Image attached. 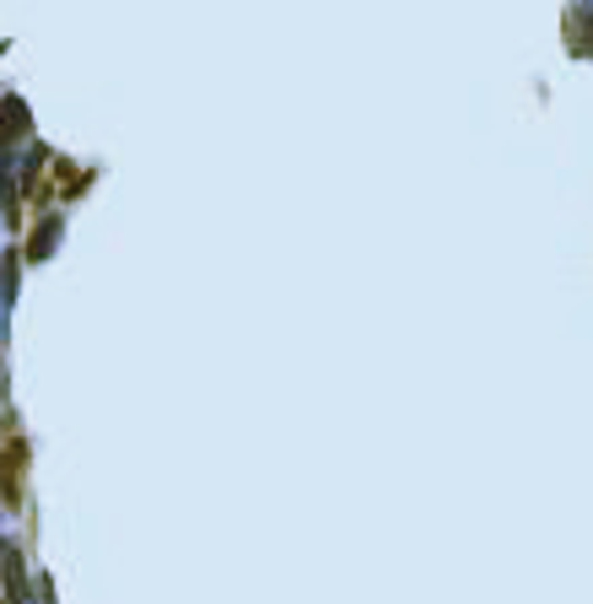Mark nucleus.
I'll list each match as a JSON object with an SVG mask.
<instances>
[{
	"instance_id": "nucleus-2",
	"label": "nucleus",
	"mask_w": 593,
	"mask_h": 604,
	"mask_svg": "<svg viewBox=\"0 0 593 604\" xmlns=\"http://www.w3.org/2000/svg\"><path fill=\"white\" fill-rule=\"evenodd\" d=\"M27 109H22V98H0V146H16V140H27Z\"/></svg>"
},
{
	"instance_id": "nucleus-1",
	"label": "nucleus",
	"mask_w": 593,
	"mask_h": 604,
	"mask_svg": "<svg viewBox=\"0 0 593 604\" xmlns=\"http://www.w3.org/2000/svg\"><path fill=\"white\" fill-rule=\"evenodd\" d=\"M27 502V443L22 437H11L5 448H0V508H22Z\"/></svg>"
}]
</instances>
